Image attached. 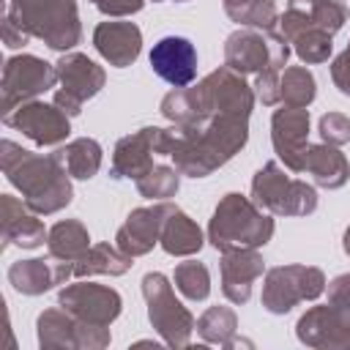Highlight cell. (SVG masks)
Instances as JSON below:
<instances>
[{"label": "cell", "instance_id": "6da1fadb", "mask_svg": "<svg viewBox=\"0 0 350 350\" xmlns=\"http://www.w3.org/2000/svg\"><path fill=\"white\" fill-rule=\"evenodd\" d=\"M249 139V115L216 112L191 123L167 129L164 156H170L180 175L205 178L224 167Z\"/></svg>", "mask_w": 350, "mask_h": 350}, {"label": "cell", "instance_id": "7a4b0ae2", "mask_svg": "<svg viewBox=\"0 0 350 350\" xmlns=\"http://www.w3.org/2000/svg\"><path fill=\"white\" fill-rule=\"evenodd\" d=\"M0 167L11 180V186L22 191L25 205L38 216H52L63 211L74 197L71 175L57 150L49 156H41L19 148L11 139H3Z\"/></svg>", "mask_w": 350, "mask_h": 350}, {"label": "cell", "instance_id": "3957f363", "mask_svg": "<svg viewBox=\"0 0 350 350\" xmlns=\"http://www.w3.org/2000/svg\"><path fill=\"white\" fill-rule=\"evenodd\" d=\"M252 107H254V88L243 79V74L227 66H219L197 85L172 88L161 98L159 112L172 126H180V123H191V120H200L216 112L252 115Z\"/></svg>", "mask_w": 350, "mask_h": 350}, {"label": "cell", "instance_id": "277c9868", "mask_svg": "<svg viewBox=\"0 0 350 350\" xmlns=\"http://www.w3.org/2000/svg\"><path fill=\"white\" fill-rule=\"evenodd\" d=\"M273 219L265 213L252 197L243 194H224L208 221V241L216 252L232 249H260L273 238Z\"/></svg>", "mask_w": 350, "mask_h": 350}, {"label": "cell", "instance_id": "5b68a950", "mask_svg": "<svg viewBox=\"0 0 350 350\" xmlns=\"http://www.w3.org/2000/svg\"><path fill=\"white\" fill-rule=\"evenodd\" d=\"M5 14L55 52H68L82 41L77 0H8Z\"/></svg>", "mask_w": 350, "mask_h": 350}, {"label": "cell", "instance_id": "8992f818", "mask_svg": "<svg viewBox=\"0 0 350 350\" xmlns=\"http://www.w3.org/2000/svg\"><path fill=\"white\" fill-rule=\"evenodd\" d=\"M252 200L271 216H309L317 208L314 186L287 175L279 161H265L254 172Z\"/></svg>", "mask_w": 350, "mask_h": 350}, {"label": "cell", "instance_id": "52a82bcc", "mask_svg": "<svg viewBox=\"0 0 350 350\" xmlns=\"http://www.w3.org/2000/svg\"><path fill=\"white\" fill-rule=\"evenodd\" d=\"M290 57V41L273 30L260 27H238L224 41V66L238 74H260L265 68L282 71Z\"/></svg>", "mask_w": 350, "mask_h": 350}, {"label": "cell", "instance_id": "ba28073f", "mask_svg": "<svg viewBox=\"0 0 350 350\" xmlns=\"http://www.w3.org/2000/svg\"><path fill=\"white\" fill-rule=\"evenodd\" d=\"M142 295L148 304V320L167 347H189L191 331L197 328L191 312L175 298L172 284L164 273L150 271L142 276Z\"/></svg>", "mask_w": 350, "mask_h": 350}, {"label": "cell", "instance_id": "9c48e42d", "mask_svg": "<svg viewBox=\"0 0 350 350\" xmlns=\"http://www.w3.org/2000/svg\"><path fill=\"white\" fill-rule=\"evenodd\" d=\"M325 273L314 265H276L262 279V306L271 314H287L301 301H314L325 293Z\"/></svg>", "mask_w": 350, "mask_h": 350}, {"label": "cell", "instance_id": "30bf717a", "mask_svg": "<svg viewBox=\"0 0 350 350\" xmlns=\"http://www.w3.org/2000/svg\"><path fill=\"white\" fill-rule=\"evenodd\" d=\"M295 336L306 347L347 350L350 347V295L328 298L306 309L295 323Z\"/></svg>", "mask_w": 350, "mask_h": 350}, {"label": "cell", "instance_id": "8fae6325", "mask_svg": "<svg viewBox=\"0 0 350 350\" xmlns=\"http://www.w3.org/2000/svg\"><path fill=\"white\" fill-rule=\"evenodd\" d=\"M38 345L44 350H101L109 345V328L88 325L63 306L44 309L36 320Z\"/></svg>", "mask_w": 350, "mask_h": 350}, {"label": "cell", "instance_id": "7c38bea8", "mask_svg": "<svg viewBox=\"0 0 350 350\" xmlns=\"http://www.w3.org/2000/svg\"><path fill=\"white\" fill-rule=\"evenodd\" d=\"M57 85V71L52 63L36 57V55H14L3 66V109L0 115H8L25 101H36L41 93L52 90Z\"/></svg>", "mask_w": 350, "mask_h": 350}, {"label": "cell", "instance_id": "4fadbf2b", "mask_svg": "<svg viewBox=\"0 0 350 350\" xmlns=\"http://www.w3.org/2000/svg\"><path fill=\"white\" fill-rule=\"evenodd\" d=\"M57 71V90H55V104L66 112V115H79L82 104L93 96H98V90L107 82V74L101 66H96L88 55L82 52H63V57L55 63Z\"/></svg>", "mask_w": 350, "mask_h": 350}, {"label": "cell", "instance_id": "5bb4252c", "mask_svg": "<svg viewBox=\"0 0 350 350\" xmlns=\"http://www.w3.org/2000/svg\"><path fill=\"white\" fill-rule=\"evenodd\" d=\"M57 304L66 312H71L77 320L88 325H104V328H109L120 317V309H123V298L115 287L85 282V279L66 284L57 293Z\"/></svg>", "mask_w": 350, "mask_h": 350}, {"label": "cell", "instance_id": "9a60e30c", "mask_svg": "<svg viewBox=\"0 0 350 350\" xmlns=\"http://www.w3.org/2000/svg\"><path fill=\"white\" fill-rule=\"evenodd\" d=\"M71 115H66L55 101L44 104V101H25L16 109H11L8 115H3V123L14 131H22L30 142L49 148V145H60L66 142V137L71 134Z\"/></svg>", "mask_w": 350, "mask_h": 350}, {"label": "cell", "instance_id": "2e32d148", "mask_svg": "<svg viewBox=\"0 0 350 350\" xmlns=\"http://www.w3.org/2000/svg\"><path fill=\"white\" fill-rule=\"evenodd\" d=\"M164 134H167V129L145 126L139 131H131V134L120 137L115 142V150H112L109 175L115 180H123V178L137 180V178H142L153 167V156L156 153L164 156Z\"/></svg>", "mask_w": 350, "mask_h": 350}, {"label": "cell", "instance_id": "e0dca14e", "mask_svg": "<svg viewBox=\"0 0 350 350\" xmlns=\"http://www.w3.org/2000/svg\"><path fill=\"white\" fill-rule=\"evenodd\" d=\"M178 205H172L170 200H159L153 205L145 208H134L126 221L120 224V230L115 232V246L120 252H126L129 257H142L148 254L164 230V221L170 219V213H175Z\"/></svg>", "mask_w": 350, "mask_h": 350}, {"label": "cell", "instance_id": "ac0fdd59", "mask_svg": "<svg viewBox=\"0 0 350 350\" xmlns=\"http://www.w3.org/2000/svg\"><path fill=\"white\" fill-rule=\"evenodd\" d=\"M271 142L279 161L290 172H304V159L309 148V109L282 104V109L271 115Z\"/></svg>", "mask_w": 350, "mask_h": 350}, {"label": "cell", "instance_id": "d6986e66", "mask_svg": "<svg viewBox=\"0 0 350 350\" xmlns=\"http://www.w3.org/2000/svg\"><path fill=\"white\" fill-rule=\"evenodd\" d=\"M150 68L172 88H186L197 79V49L183 36H164L150 49Z\"/></svg>", "mask_w": 350, "mask_h": 350}, {"label": "cell", "instance_id": "ffe728a7", "mask_svg": "<svg viewBox=\"0 0 350 350\" xmlns=\"http://www.w3.org/2000/svg\"><path fill=\"white\" fill-rule=\"evenodd\" d=\"M221 293L230 304H246L252 284L265 273V260L257 249H232L221 254Z\"/></svg>", "mask_w": 350, "mask_h": 350}, {"label": "cell", "instance_id": "44dd1931", "mask_svg": "<svg viewBox=\"0 0 350 350\" xmlns=\"http://www.w3.org/2000/svg\"><path fill=\"white\" fill-rule=\"evenodd\" d=\"M74 276L71 262H60V260H16L8 265V282L16 293L22 295H44L46 290H52L55 284H66Z\"/></svg>", "mask_w": 350, "mask_h": 350}, {"label": "cell", "instance_id": "7402d4cb", "mask_svg": "<svg viewBox=\"0 0 350 350\" xmlns=\"http://www.w3.org/2000/svg\"><path fill=\"white\" fill-rule=\"evenodd\" d=\"M93 46L109 66L126 68L142 52V30L134 22H98L93 30Z\"/></svg>", "mask_w": 350, "mask_h": 350}, {"label": "cell", "instance_id": "603a6c76", "mask_svg": "<svg viewBox=\"0 0 350 350\" xmlns=\"http://www.w3.org/2000/svg\"><path fill=\"white\" fill-rule=\"evenodd\" d=\"M0 224H3V249L11 243H16L22 249H36L49 235V230L44 227L38 213H33L25 205V200H16L11 194L0 197Z\"/></svg>", "mask_w": 350, "mask_h": 350}, {"label": "cell", "instance_id": "cb8c5ba5", "mask_svg": "<svg viewBox=\"0 0 350 350\" xmlns=\"http://www.w3.org/2000/svg\"><path fill=\"white\" fill-rule=\"evenodd\" d=\"M304 172L312 175V180L323 189H342L350 178V164L336 145L317 142V145L306 148Z\"/></svg>", "mask_w": 350, "mask_h": 350}, {"label": "cell", "instance_id": "d4e9b609", "mask_svg": "<svg viewBox=\"0 0 350 350\" xmlns=\"http://www.w3.org/2000/svg\"><path fill=\"white\" fill-rule=\"evenodd\" d=\"M88 249H90V232L79 219H60L49 227L46 252L52 260L77 262Z\"/></svg>", "mask_w": 350, "mask_h": 350}, {"label": "cell", "instance_id": "484cf974", "mask_svg": "<svg viewBox=\"0 0 350 350\" xmlns=\"http://www.w3.org/2000/svg\"><path fill=\"white\" fill-rule=\"evenodd\" d=\"M161 249L172 257H189V254H197L205 243L202 238V230L200 224L186 216L180 208L175 213H170V219L164 221V230H161V238H159Z\"/></svg>", "mask_w": 350, "mask_h": 350}, {"label": "cell", "instance_id": "4316f807", "mask_svg": "<svg viewBox=\"0 0 350 350\" xmlns=\"http://www.w3.org/2000/svg\"><path fill=\"white\" fill-rule=\"evenodd\" d=\"M134 257H129L126 252H120L112 243H93L77 262H71V271L77 279L85 276H96V273H107V276H123L134 262Z\"/></svg>", "mask_w": 350, "mask_h": 350}, {"label": "cell", "instance_id": "83f0119b", "mask_svg": "<svg viewBox=\"0 0 350 350\" xmlns=\"http://www.w3.org/2000/svg\"><path fill=\"white\" fill-rule=\"evenodd\" d=\"M57 153H60L68 175L77 180H90L101 170V159H104V150L93 137H77V139L66 142V148H60Z\"/></svg>", "mask_w": 350, "mask_h": 350}, {"label": "cell", "instance_id": "f1b7e54d", "mask_svg": "<svg viewBox=\"0 0 350 350\" xmlns=\"http://www.w3.org/2000/svg\"><path fill=\"white\" fill-rule=\"evenodd\" d=\"M221 3H224V14L243 27L273 30L279 25L276 0H221Z\"/></svg>", "mask_w": 350, "mask_h": 350}, {"label": "cell", "instance_id": "f546056e", "mask_svg": "<svg viewBox=\"0 0 350 350\" xmlns=\"http://www.w3.org/2000/svg\"><path fill=\"white\" fill-rule=\"evenodd\" d=\"M197 334L205 345L227 347L238 334V314L230 306H208L197 320Z\"/></svg>", "mask_w": 350, "mask_h": 350}, {"label": "cell", "instance_id": "4dcf8cb0", "mask_svg": "<svg viewBox=\"0 0 350 350\" xmlns=\"http://www.w3.org/2000/svg\"><path fill=\"white\" fill-rule=\"evenodd\" d=\"M137 183V191L145 197V200H170L178 194V186H180V172L178 167H170V164H153L142 178L134 180Z\"/></svg>", "mask_w": 350, "mask_h": 350}, {"label": "cell", "instance_id": "1f68e13d", "mask_svg": "<svg viewBox=\"0 0 350 350\" xmlns=\"http://www.w3.org/2000/svg\"><path fill=\"white\" fill-rule=\"evenodd\" d=\"M317 96L314 74L306 66H290L282 74V104L287 107H309Z\"/></svg>", "mask_w": 350, "mask_h": 350}, {"label": "cell", "instance_id": "d6a6232c", "mask_svg": "<svg viewBox=\"0 0 350 350\" xmlns=\"http://www.w3.org/2000/svg\"><path fill=\"white\" fill-rule=\"evenodd\" d=\"M172 282H175L178 293L189 301H205L211 295V273H208L205 262H200V260L178 262Z\"/></svg>", "mask_w": 350, "mask_h": 350}, {"label": "cell", "instance_id": "836d02e7", "mask_svg": "<svg viewBox=\"0 0 350 350\" xmlns=\"http://www.w3.org/2000/svg\"><path fill=\"white\" fill-rule=\"evenodd\" d=\"M293 52L301 57V63L306 66H314V63H325L334 52V44H331V33L320 30V27H309L304 30L301 36H295L293 41Z\"/></svg>", "mask_w": 350, "mask_h": 350}, {"label": "cell", "instance_id": "e575fe53", "mask_svg": "<svg viewBox=\"0 0 350 350\" xmlns=\"http://www.w3.org/2000/svg\"><path fill=\"white\" fill-rule=\"evenodd\" d=\"M312 22H314V27L334 36L347 22V5L342 0H314L312 3Z\"/></svg>", "mask_w": 350, "mask_h": 350}, {"label": "cell", "instance_id": "d590c367", "mask_svg": "<svg viewBox=\"0 0 350 350\" xmlns=\"http://www.w3.org/2000/svg\"><path fill=\"white\" fill-rule=\"evenodd\" d=\"M317 131H320L323 142L339 148V145L350 142V118L342 115V112H325L317 123Z\"/></svg>", "mask_w": 350, "mask_h": 350}, {"label": "cell", "instance_id": "8d00e7d4", "mask_svg": "<svg viewBox=\"0 0 350 350\" xmlns=\"http://www.w3.org/2000/svg\"><path fill=\"white\" fill-rule=\"evenodd\" d=\"M254 96L265 104V107H276L282 104V74L276 68H265L260 74H254Z\"/></svg>", "mask_w": 350, "mask_h": 350}, {"label": "cell", "instance_id": "74e56055", "mask_svg": "<svg viewBox=\"0 0 350 350\" xmlns=\"http://www.w3.org/2000/svg\"><path fill=\"white\" fill-rule=\"evenodd\" d=\"M331 79H334V85H336V90L342 96H350V41H347L345 52L334 57V63H331Z\"/></svg>", "mask_w": 350, "mask_h": 350}, {"label": "cell", "instance_id": "f35d334b", "mask_svg": "<svg viewBox=\"0 0 350 350\" xmlns=\"http://www.w3.org/2000/svg\"><path fill=\"white\" fill-rule=\"evenodd\" d=\"M104 16H131L142 11L145 0H90Z\"/></svg>", "mask_w": 350, "mask_h": 350}, {"label": "cell", "instance_id": "ab89813d", "mask_svg": "<svg viewBox=\"0 0 350 350\" xmlns=\"http://www.w3.org/2000/svg\"><path fill=\"white\" fill-rule=\"evenodd\" d=\"M30 38H33V36H30L27 30H22L8 14L3 16V44H5L8 49H19V46H25Z\"/></svg>", "mask_w": 350, "mask_h": 350}, {"label": "cell", "instance_id": "60d3db41", "mask_svg": "<svg viewBox=\"0 0 350 350\" xmlns=\"http://www.w3.org/2000/svg\"><path fill=\"white\" fill-rule=\"evenodd\" d=\"M325 290H328V298L350 295V273H339V276H334V279L325 284Z\"/></svg>", "mask_w": 350, "mask_h": 350}, {"label": "cell", "instance_id": "b9f144b4", "mask_svg": "<svg viewBox=\"0 0 350 350\" xmlns=\"http://www.w3.org/2000/svg\"><path fill=\"white\" fill-rule=\"evenodd\" d=\"M342 249H345V254L350 257V227L345 230V238H342Z\"/></svg>", "mask_w": 350, "mask_h": 350}, {"label": "cell", "instance_id": "7bdbcfd3", "mask_svg": "<svg viewBox=\"0 0 350 350\" xmlns=\"http://www.w3.org/2000/svg\"><path fill=\"white\" fill-rule=\"evenodd\" d=\"M153 3H164V0H153ZM175 3H186V0H175Z\"/></svg>", "mask_w": 350, "mask_h": 350}]
</instances>
